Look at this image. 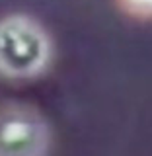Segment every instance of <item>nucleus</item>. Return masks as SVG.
Segmentation results:
<instances>
[{
  "label": "nucleus",
  "instance_id": "obj_1",
  "mask_svg": "<svg viewBox=\"0 0 152 156\" xmlns=\"http://www.w3.org/2000/svg\"><path fill=\"white\" fill-rule=\"evenodd\" d=\"M51 58V41L33 18L14 14L0 20V74L31 78L45 70Z\"/></svg>",
  "mask_w": 152,
  "mask_h": 156
},
{
  "label": "nucleus",
  "instance_id": "obj_3",
  "mask_svg": "<svg viewBox=\"0 0 152 156\" xmlns=\"http://www.w3.org/2000/svg\"><path fill=\"white\" fill-rule=\"evenodd\" d=\"M121 4L135 16H152V0H121Z\"/></svg>",
  "mask_w": 152,
  "mask_h": 156
},
{
  "label": "nucleus",
  "instance_id": "obj_2",
  "mask_svg": "<svg viewBox=\"0 0 152 156\" xmlns=\"http://www.w3.org/2000/svg\"><path fill=\"white\" fill-rule=\"evenodd\" d=\"M47 123L35 109L10 105L0 109V156H45Z\"/></svg>",
  "mask_w": 152,
  "mask_h": 156
}]
</instances>
